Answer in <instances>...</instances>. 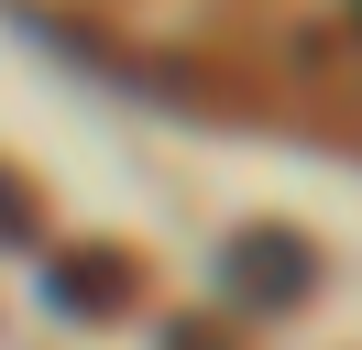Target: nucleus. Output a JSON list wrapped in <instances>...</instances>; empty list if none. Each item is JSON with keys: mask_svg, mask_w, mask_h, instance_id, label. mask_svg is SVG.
<instances>
[{"mask_svg": "<svg viewBox=\"0 0 362 350\" xmlns=\"http://www.w3.org/2000/svg\"><path fill=\"white\" fill-rule=\"evenodd\" d=\"M220 274H230V306H274V318H286V306L318 296V241L286 230V219H252V230H230Z\"/></svg>", "mask_w": 362, "mask_h": 350, "instance_id": "nucleus-1", "label": "nucleus"}, {"mask_svg": "<svg viewBox=\"0 0 362 350\" xmlns=\"http://www.w3.org/2000/svg\"><path fill=\"white\" fill-rule=\"evenodd\" d=\"M143 296V252L132 241H77V252L45 262V306L55 318H121Z\"/></svg>", "mask_w": 362, "mask_h": 350, "instance_id": "nucleus-2", "label": "nucleus"}, {"mask_svg": "<svg viewBox=\"0 0 362 350\" xmlns=\"http://www.w3.org/2000/svg\"><path fill=\"white\" fill-rule=\"evenodd\" d=\"M33 241H45V208H33V186L11 164H0V252H33Z\"/></svg>", "mask_w": 362, "mask_h": 350, "instance_id": "nucleus-3", "label": "nucleus"}, {"mask_svg": "<svg viewBox=\"0 0 362 350\" xmlns=\"http://www.w3.org/2000/svg\"><path fill=\"white\" fill-rule=\"evenodd\" d=\"M165 350H230L220 318H165Z\"/></svg>", "mask_w": 362, "mask_h": 350, "instance_id": "nucleus-4", "label": "nucleus"}, {"mask_svg": "<svg viewBox=\"0 0 362 350\" xmlns=\"http://www.w3.org/2000/svg\"><path fill=\"white\" fill-rule=\"evenodd\" d=\"M351 22H362V0H351Z\"/></svg>", "mask_w": 362, "mask_h": 350, "instance_id": "nucleus-5", "label": "nucleus"}]
</instances>
